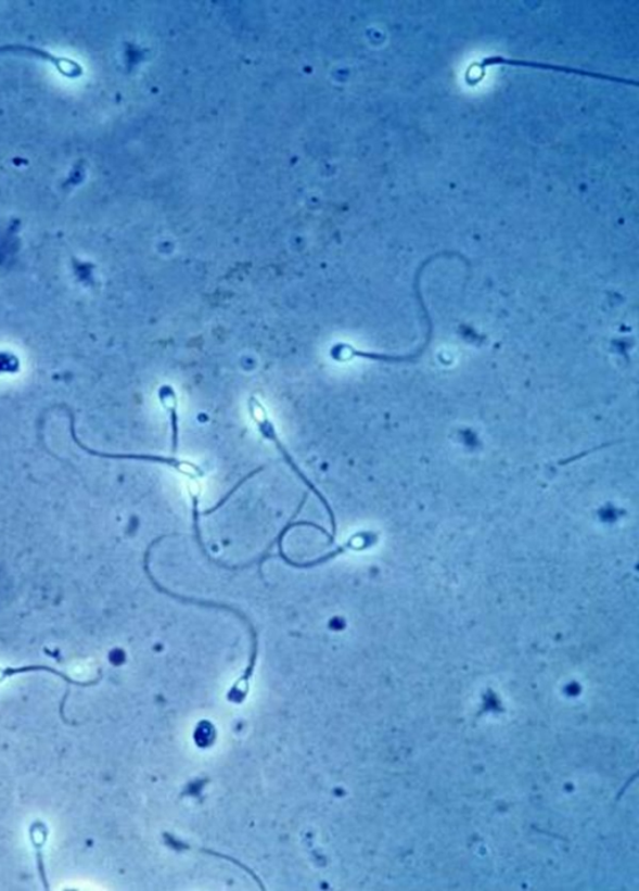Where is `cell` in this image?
I'll use <instances>...</instances> for the list:
<instances>
[{
	"label": "cell",
	"instance_id": "6da1fadb",
	"mask_svg": "<svg viewBox=\"0 0 639 891\" xmlns=\"http://www.w3.org/2000/svg\"><path fill=\"white\" fill-rule=\"evenodd\" d=\"M168 537H170V535H162L159 537H156L146 547L145 552H144V557H143V569H144V572L146 574V577H148L149 581H151L153 587L159 594L168 596L172 599H177V601H179L181 603L195 604V606H201V607H205V608H214V610H221V611L231 612L232 614H235L237 618L245 624V626L248 629V635H251V655H248L247 667L245 669L242 678H240L235 683L234 687H232L230 689V692L228 695V699H229L230 702L239 703V704L243 703L245 701V698H246L247 693H248V685H251V679L254 676L256 662H257V654H259V639H257V633H256V631L253 626V623H252L251 620H248L246 618L245 613H243L242 611H239L238 608H235V607H231L229 604L218 603V602H214V601H205V599L186 597V596L178 595L176 593H171L170 589L165 588L164 586L161 585L159 582H157L155 580V577L153 576V573L151 571V564H149V561H151L152 549L157 544H161L162 540H164L165 538H168Z\"/></svg>",
	"mask_w": 639,
	"mask_h": 891
},
{
	"label": "cell",
	"instance_id": "7a4b0ae2",
	"mask_svg": "<svg viewBox=\"0 0 639 891\" xmlns=\"http://www.w3.org/2000/svg\"><path fill=\"white\" fill-rule=\"evenodd\" d=\"M247 410L248 413H251L252 420L256 423V428L257 430H259L260 435L265 440L270 441V443H272L273 446H276V448L282 457V460L285 461L290 470H292L295 473V476H297V479L304 483L306 488L309 489L314 496L318 497L322 507L325 508L331 524L329 545L335 544L337 535V522L335 518V512L333 511V507H331L330 502L328 501V498L325 497V495L321 493L317 485H315V483L309 478H307V474L303 471L301 466L297 464L293 455L289 453V449L279 437L278 431L276 427H273V423L269 418V413L267 409H265V406L263 405L260 399L255 396L248 398Z\"/></svg>",
	"mask_w": 639,
	"mask_h": 891
},
{
	"label": "cell",
	"instance_id": "3957f363",
	"mask_svg": "<svg viewBox=\"0 0 639 891\" xmlns=\"http://www.w3.org/2000/svg\"><path fill=\"white\" fill-rule=\"evenodd\" d=\"M63 409L68 413L69 419V432L71 437L74 441L81 451H85L89 456L99 457V458H106V460H127V461H139V462H148L154 464L165 466V468H169L171 470H176L181 474H184L190 480H199L205 476V471L201 468V466L190 462L187 460H180V458L176 456H163V455H152V454H114V453H104L98 451V449L90 448L87 445L81 443V440L77 435L76 431V416H74L73 411L69 407L61 406Z\"/></svg>",
	"mask_w": 639,
	"mask_h": 891
},
{
	"label": "cell",
	"instance_id": "277c9868",
	"mask_svg": "<svg viewBox=\"0 0 639 891\" xmlns=\"http://www.w3.org/2000/svg\"><path fill=\"white\" fill-rule=\"evenodd\" d=\"M3 53H14V54H28L30 56L39 58V60H44L47 62H51L54 64L57 72L64 75L65 78L77 79L82 75L81 65L77 62L65 60V58H57L51 53L46 52V50H41L35 47H26V46H4L0 47V54Z\"/></svg>",
	"mask_w": 639,
	"mask_h": 891
},
{
	"label": "cell",
	"instance_id": "5b68a950",
	"mask_svg": "<svg viewBox=\"0 0 639 891\" xmlns=\"http://www.w3.org/2000/svg\"><path fill=\"white\" fill-rule=\"evenodd\" d=\"M157 397H159L163 409L169 415L171 430V454L172 456H176L178 454L180 441V418L178 411L177 391L171 385L165 384L157 390Z\"/></svg>",
	"mask_w": 639,
	"mask_h": 891
},
{
	"label": "cell",
	"instance_id": "8992f818",
	"mask_svg": "<svg viewBox=\"0 0 639 891\" xmlns=\"http://www.w3.org/2000/svg\"><path fill=\"white\" fill-rule=\"evenodd\" d=\"M29 672H48V673H52V674H54V676L61 677L65 682H68L69 685L82 686V687H87L89 685L90 686L91 685H97L99 679L102 678V676H99L93 682L82 683V682L74 680L69 676H66L65 673L56 671L52 667H48V665H24V667H14V669L8 667V669L0 670V682L4 680L7 678L13 677V676H18V674H24V673H29Z\"/></svg>",
	"mask_w": 639,
	"mask_h": 891
},
{
	"label": "cell",
	"instance_id": "52a82bcc",
	"mask_svg": "<svg viewBox=\"0 0 639 891\" xmlns=\"http://www.w3.org/2000/svg\"><path fill=\"white\" fill-rule=\"evenodd\" d=\"M264 469H265V468H264V466H261V468L256 469V470L252 471L251 473L246 474V476H245L244 479L240 480V481L237 483V485H235L234 487H232L226 496H222V497L220 498V501H219L217 505H215V506H213V507H210V508H207V510H205L202 514H203V515H212L213 513H215V512L219 511V510H220V508H221V507H223V506H226V505L229 502V499H230L232 496H234V495L238 493V491H239L240 488H242V486H243V485H245V483H246L248 480H251V479H253L254 476H256V474H257V473H260L261 471H264Z\"/></svg>",
	"mask_w": 639,
	"mask_h": 891
}]
</instances>
